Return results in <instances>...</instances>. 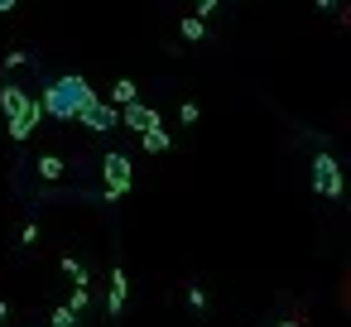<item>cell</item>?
I'll return each instance as SVG.
<instances>
[{"mask_svg":"<svg viewBox=\"0 0 351 327\" xmlns=\"http://www.w3.org/2000/svg\"><path fill=\"white\" fill-rule=\"evenodd\" d=\"M92 97H97V92L87 87V77L68 73V77H58V82L44 92V101H39V106H44V116H53V121H73Z\"/></svg>","mask_w":351,"mask_h":327,"instance_id":"obj_1","label":"cell"},{"mask_svg":"<svg viewBox=\"0 0 351 327\" xmlns=\"http://www.w3.org/2000/svg\"><path fill=\"white\" fill-rule=\"evenodd\" d=\"M0 106H5V121H10V140H29L34 125L44 121V106L34 97H25L20 87H5L0 92Z\"/></svg>","mask_w":351,"mask_h":327,"instance_id":"obj_2","label":"cell"},{"mask_svg":"<svg viewBox=\"0 0 351 327\" xmlns=\"http://www.w3.org/2000/svg\"><path fill=\"white\" fill-rule=\"evenodd\" d=\"M73 121H82V130L106 135V130H116V125H121V106H111V101H97V97H92V101H87Z\"/></svg>","mask_w":351,"mask_h":327,"instance_id":"obj_3","label":"cell"},{"mask_svg":"<svg viewBox=\"0 0 351 327\" xmlns=\"http://www.w3.org/2000/svg\"><path fill=\"white\" fill-rule=\"evenodd\" d=\"M313 188H317L322 197H341V169H337L332 154H317V159H313Z\"/></svg>","mask_w":351,"mask_h":327,"instance_id":"obj_4","label":"cell"},{"mask_svg":"<svg viewBox=\"0 0 351 327\" xmlns=\"http://www.w3.org/2000/svg\"><path fill=\"white\" fill-rule=\"evenodd\" d=\"M101 169H106V197L130 193V178H135V173H130V159H125V154H106Z\"/></svg>","mask_w":351,"mask_h":327,"instance_id":"obj_5","label":"cell"},{"mask_svg":"<svg viewBox=\"0 0 351 327\" xmlns=\"http://www.w3.org/2000/svg\"><path fill=\"white\" fill-rule=\"evenodd\" d=\"M121 125H125V130H154V125H159V111H149V106H140V101H125V106H121Z\"/></svg>","mask_w":351,"mask_h":327,"instance_id":"obj_6","label":"cell"},{"mask_svg":"<svg viewBox=\"0 0 351 327\" xmlns=\"http://www.w3.org/2000/svg\"><path fill=\"white\" fill-rule=\"evenodd\" d=\"M125 293H130V284H125V274L116 269V274H111V293H106V308H111V313H121V308H125Z\"/></svg>","mask_w":351,"mask_h":327,"instance_id":"obj_7","label":"cell"},{"mask_svg":"<svg viewBox=\"0 0 351 327\" xmlns=\"http://www.w3.org/2000/svg\"><path fill=\"white\" fill-rule=\"evenodd\" d=\"M140 145H145L149 154H164V149H169V130H164V125H154V130H140Z\"/></svg>","mask_w":351,"mask_h":327,"instance_id":"obj_8","label":"cell"},{"mask_svg":"<svg viewBox=\"0 0 351 327\" xmlns=\"http://www.w3.org/2000/svg\"><path fill=\"white\" fill-rule=\"evenodd\" d=\"M125 101H140V92H135V82H130V77H121V82L111 87V106H125Z\"/></svg>","mask_w":351,"mask_h":327,"instance_id":"obj_9","label":"cell"},{"mask_svg":"<svg viewBox=\"0 0 351 327\" xmlns=\"http://www.w3.org/2000/svg\"><path fill=\"white\" fill-rule=\"evenodd\" d=\"M39 173H44L49 183H58V178H63V159H58V154H44V159H39Z\"/></svg>","mask_w":351,"mask_h":327,"instance_id":"obj_10","label":"cell"},{"mask_svg":"<svg viewBox=\"0 0 351 327\" xmlns=\"http://www.w3.org/2000/svg\"><path fill=\"white\" fill-rule=\"evenodd\" d=\"M178 29H183V39H193V44H197V39L207 34V25H202V15H188V20H183Z\"/></svg>","mask_w":351,"mask_h":327,"instance_id":"obj_11","label":"cell"},{"mask_svg":"<svg viewBox=\"0 0 351 327\" xmlns=\"http://www.w3.org/2000/svg\"><path fill=\"white\" fill-rule=\"evenodd\" d=\"M77 317H82V313H73V308L63 303V308L53 313V327H77Z\"/></svg>","mask_w":351,"mask_h":327,"instance_id":"obj_12","label":"cell"},{"mask_svg":"<svg viewBox=\"0 0 351 327\" xmlns=\"http://www.w3.org/2000/svg\"><path fill=\"white\" fill-rule=\"evenodd\" d=\"M63 274H68V279H77V284H87V269H82V265H77V260H73V255H68V260H63Z\"/></svg>","mask_w":351,"mask_h":327,"instance_id":"obj_13","label":"cell"},{"mask_svg":"<svg viewBox=\"0 0 351 327\" xmlns=\"http://www.w3.org/2000/svg\"><path fill=\"white\" fill-rule=\"evenodd\" d=\"M68 308H73V313H82V308H87V284H77V289H73V298H68Z\"/></svg>","mask_w":351,"mask_h":327,"instance_id":"obj_14","label":"cell"},{"mask_svg":"<svg viewBox=\"0 0 351 327\" xmlns=\"http://www.w3.org/2000/svg\"><path fill=\"white\" fill-rule=\"evenodd\" d=\"M217 10V0H197V15H212Z\"/></svg>","mask_w":351,"mask_h":327,"instance_id":"obj_15","label":"cell"},{"mask_svg":"<svg viewBox=\"0 0 351 327\" xmlns=\"http://www.w3.org/2000/svg\"><path fill=\"white\" fill-rule=\"evenodd\" d=\"M15 10V0H0V15H10Z\"/></svg>","mask_w":351,"mask_h":327,"instance_id":"obj_16","label":"cell"},{"mask_svg":"<svg viewBox=\"0 0 351 327\" xmlns=\"http://www.w3.org/2000/svg\"><path fill=\"white\" fill-rule=\"evenodd\" d=\"M317 5H322V10H337V0H317Z\"/></svg>","mask_w":351,"mask_h":327,"instance_id":"obj_17","label":"cell"},{"mask_svg":"<svg viewBox=\"0 0 351 327\" xmlns=\"http://www.w3.org/2000/svg\"><path fill=\"white\" fill-rule=\"evenodd\" d=\"M5 317H10V308H5V303H0V322H5Z\"/></svg>","mask_w":351,"mask_h":327,"instance_id":"obj_18","label":"cell"},{"mask_svg":"<svg viewBox=\"0 0 351 327\" xmlns=\"http://www.w3.org/2000/svg\"><path fill=\"white\" fill-rule=\"evenodd\" d=\"M279 327H298V322H279Z\"/></svg>","mask_w":351,"mask_h":327,"instance_id":"obj_19","label":"cell"}]
</instances>
